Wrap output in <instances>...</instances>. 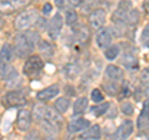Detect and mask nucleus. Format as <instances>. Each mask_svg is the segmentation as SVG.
<instances>
[{
	"instance_id": "nucleus-18",
	"label": "nucleus",
	"mask_w": 149,
	"mask_h": 140,
	"mask_svg": "<svg viewBox=\"0 0 149 140\" xmlns=\"http://www.w3.org/2000/svg\"><path fill=\"white\" fill-rule=\"evenodd\" d=\"M122 63L124 64V67L128 68V69H134V68L138 67V60H137V57L134 55L129 53V52L123 55Z\"/></svg>"
},
{
	"instance_id": "nucleus-12",
	"label": "nucleus",
	"mask_w": 149,
	"mask_h": 140,
	"mask_svg": "<svg viewBox=\"0 0 149 140\" xmlns=\"http://www.w3.org/2000/svg\"><path fill=\"white\" fill-rule=\"evenodd\" d=\"M15 58V49L10 44H4L0 49V62L10 64Z\"/></svg>"
},
{
	"instance_id": "nucleus-5",
	"label": "nucleus",
	"mask_w": 149,
	"mask_h": 140,
	"mask_svg": "<svg viewBox=\"0 0 149 140\" xmlns=\"http://www.w3.org/2000/svg\"><path fill=\"white\" fill-rule=\"evenodd\" d=\"M130 10H132V3L129 0H122L118 4L117 10L114 11L113 16H112V20L117 24H124L127 21V16Z\"/></svg>"
},
{
	"instance_id": "nucleus-34",
	"label": "nucleus",
	"mask_w": 149,
	"mask_h": 140,
	"mask_svg": "<svg viewBox=\"0 0 149 140\" xmlns=\"http://www.w3.org/2000/svg\"><path fill=\"white\" fill-rule=\"evenodd\" d=\"M142 114H146V115H149V98L144 102V104H143V112H142Z\"/></svg>"
},
{
	"instance_id": "nucleus-19",
	"label": "nucleus",
	"mask_w": 149,
	"mask_h": 140,
	"mask_svg": "<svg viewBox=\"0 0 149 140\" xmlns=\"http://www.w3.org/2000/svg\"><path fill=\"white\" fill-rule=\"evenodd\" d=\"M46 109H47V107H45L44 104H35L34 105V110H32V119H35L36 122H41L44 118H45V114H46Z\"/></svg>"
},
{
	"instance_id": "nucleus-4",
	"label": "nucleus",
	"mask_w": 149,
	"mask_h": 140,
	"mask_svg": "<svg viewBox=\"0 0 149 140\" xmlns=\"http://www.w3.org/2000/svg\"><path fill=\"white\" fill-rule=\"evenodd\" d=\"M26 97L21 91L14 89L8 92L3 98V103L8 108H15V107H24L26 104Z\"/></svg>"
},
{
	"instance_id": "nucleus-17",
	"label": "nucleus",
	"mask_w": 149,
	"mask_h": 140,
	"mask_svg": "<svg viewBox=\"0 0 149 140\" xmlns=\"http://www.w3.org/2000/svg\"><path fill=\"white\" fill-rule=\"evenodd\" d=\"M106 74L107 77H109L112 81H119L124 77L123 69H120L118 66H114V64H109L106 68Z\"/></svg>"
},
{
	"instance_id": "nucleus-24",
	"label": "nucleus",
	"mask_w": 149,
	"mask_h": 140,
	"mask_svg": "<svg viewBox=\"0 0 149 140\" xmlns=\"http://www.w3.org/2000/svg\"><path fill=\"white\" fill-rule=\"evenodd\" d=\"M65 19H66V24L72 26L77 22L78 20V15L77 12L73 10V9H68V10H66V16H65Z\"/></svg>"
},
{
	"instance_id": "nucleus-20",
	"label": "nucleus",
	"mask_w": 149,
	"mask_h": 140,
	"mask_svg": "<svg viewBox=\"0 0 149 140\" xmlns=\"http://www.w3.org/2000/svg\"><path fill=\"white\" fill-rule=\"evenodd\" d=\"M88 107V99L86 97H81L73 104V114H82Z\"/></svg>"
},
{
	"instance_id": "nucleus-31",
	"label": "nucleus",
	"mask_w": 149,
	"mask_h": 140,
	"mask_svg": "<svg viewBox=\"0 0 149 140\" xmlns=\"http://www.w3.org/2000/svg\"><path fill=\"white\" fill-rule=\"evenodd\" d=\"M141 40H142V44L144 46H148V47H149V24L144 26V29L142 31Z\"/></svg>"
},
{
	"instance_id": "nucleus-13",
	"label": "nucleus",
	"mask_w": 149,
	"mask_h": 140,
	"mask_svg": "<svg viewBox=\"0 0 149 140\" xmlns=\"http://www.w3.org/2000/svg\"><path fill=\"white\" fill-rule=\"evenodd\" d=\"M58 93H60L58 87L56 85H52L50 87H46V88H44V89H41L39 93H37L36 97L40 102H49L51 99H54Z\"/></svg>"
},
{
	"instance_id": "nucleus-38",
	"label": "nucleus",
	"mask_w": 149,
	"mask_h": 140,
	"mask_svg": "<svg viewBox=\"0 0 149 140\" xmlns=\"http://www.w3.org/2000/svg\"><path fill=\"white\" fill-rule=\"evenodd\" d=\"M144 94H146V96L149 98V83L144 85Z\"/></svg>"
},
{
	"instance_id": "nucleus-11",
	"label": "nucleus",
	"mask_w": 149,
	"mask_h": 140,
	"mask_svg": "<svg viewBox=\"0 0 149 140\" xmlns=\"http://www.w3.org/2000/svg\"><path fill=\"white\" fill-rule=\"evenodd\" d=\"M133 123L130 120H124L116 132V140H127L133 133Z\"/></svg>"
},
{
	"instance_id": "nucleus-2",
	"label": "nucleus",
	"mask_w": 149,
	"mask_h": 140,
	"mask_svg": "<svg viewBox=\"0 0 149 140\" xmlns=\"http://www.w3.org/2000/svg\"><path fill=\"white\" fill-rule=\"evenodd\" d=\"M37 19H39V12H37L36 9H25L24 11H21L16 16L14 25L17 30L25 31L36 24Z\"/></svg>"
},
{
	"instance_id": "nucleus-40",
	"label": "nucleus",
	"mask_w": 149,
	"mask_h": 140,
	"mask_svg": "<svg viewBox=\"0 0 149 140\" xmlns=\"http://www.w3.org/2000/svg\"><path fill=\"white\" fill-rule=\"evenodd\" d=\"M42 140H56V139H54L52 137H47V138H45V139H42Z\"/></svg>"
},
{
	"instance_id": "nucleus-25",
	"label": "nucleus",
	"mask_w": 149,
	"mask_h": 140,
	"mask_svg": "<svg viewBox=\"0 0 149 140\" xmlns=\"http://www.w3.org/2000/svg\"><path fill=\"white\" fill-rule=\"evenodd\" d=\"M139 21V12H138V10L137 9H132V10L129 11V14H128V16H127V24L128 25H136L137 22Z\"/></svg>"
},
{
	"instance_id": "nucleus-3",
	"label": "nucleus",
	"mask_w": 149,
	"mask_h": 140,
	"mask_svg": "<svg viewBox=\"0 0 149 140\" xmlns=\"http://www.w3.org/2000/svg\"><path fill=\"white\" fill-rule=\"evenodd\" d=\"M44 68V61L39 55H31L26 58V61L22 66V72L27 77L37 76Z\"/></svg>"
},
{
	"instance_id": "nucleus-26",
	"label": "nucleus",
	"mask_w": 149,
	"mask_h": 140,
	"mask_svg": "<svg viewBox=\"0 0 149 140\" xmlns=\"http://www.w3.org/2000/svg\"><path fill=\"white\" fill-rule=\"evenodd\" d=\"M63 72L66 73V76L72 78V77H76L78 72H80V69H78V66L77 64H67L66 67L63 68Z\"/></svg>"
},
{
	"instance_id": "nucleus-27",
	"label": "nucleus",
	"mask_w": 149,
	"mask_h": 140,
	"mask_svg": "<svg viewBox=\"0 0 149 140\" xmlns=\"http://www.w3.org/2000/svg\"><path fill=\"white\" fill-rule=\"evenodd\" d=\"M109 108V103H103V104H100V105H95L92 108V114H95L97 116L100 115H103L107 110Z\"/></svg>"
},
{
	"instance_id": "nucleus-33",
	"label": "nucleus",
	"mask_w": 149,
	"mask_h": 140,
	"mask_svg": "<svg viewBox=\"0 0 149 140\" xmlns=\"http://www.w3.org/2000/svg\"><path fill=\"white\" fill-rule=\"evenodd\" d=\"M141 79H142V82L144 83V85L149 83V67H147V68L142 72V74H141Z\"/></svg>"
},
{
	"instance_id": "nucleus-30",
	"label": "nucleus",
	"mask_w": 149,
	"mask_h": 140,
	"mask_svg": "<svg viewBox=\"0 0 149 140\" xmlns=\"http://www.w3.org/2000/svg\"><path fill=\"white\" fill-rule=\"evenodd\" d=\"M91 99L95 102V103H101V102L103 100V94H102L101 89L95 88V89L92 91V93H91Z\"/></svg>"
},
{
	"instance_id": "nucleus-9",
	"label": "nucleus",
	"mask_w": 149,
	"mask_h": 140,
	"mask_svg": "<svg viewBox=\"0 0 149 140\" xmlns=\"http://www.w3.org/2000/svg\"><path fill=\"white\" fill-rule=\"evenodd\" d=\"M63 26V19L61 16V14H55V16L51 19L50 24H49V35L51 39L56 40L60 35V32L62 30Z\"/></svg>"
},
{
	"instance_id": "nucleus-39",
	"label": "nucleus",
	"mask_w": 149,
	"mask_h": 140,
	"mask_svg": "<svg viewBox=\"0 0 149 140\" xmlns=\"http://www.w3.org/2000/svg\"><path fill=\"white\" fill-rule=\"evenodd\" d=\"M143 8L149 12V0H146V1L143 3Z\"/></svg>"
},
{
	"instance_id": "nucleus-37",
	"label": "nucleus",
	"mask_w": 149,
	"mask_h": 140,
	"mask_svg": "<svg viewBox=\"0 0 149 140\" xmlns=\"http://www.w3.org/2000/svg\"><path fill=\"white\" fill-rule=\"evenodd\" d=\"M55 4L57 5L58 8H63L65 5V0H55Z\"/></svg>"
},
{
	"instance_id": "nucleus-22",
	"label": "nucleus",
	"mask_w": 149,
	"mask_h": 140,
	"mask_svg": "<svg viewBox=\"0 0 149 140\" xmlns=\"http://www.w3.org/2000/svg\"><path fill=\"white\" fill-rule=\"evenodd\" d=\"M39 50L41 51V53L45 55V57H51L54 55V47L50 45V42L45 40H40L39 41Z\"/></svg>"
},
{
	"instance_id": "nucleus-15",
	"label": "nucleus",
	"mask_w": 149,
	"mask_h": 140,
	"mask_svg": "<svg viewBox=\"0 0 149 140\" xmlns=\"http://www.w3.org/2000/svg\"><path fill=\"white\" fill-rule=\"evenodd\" d=\"M101 135H102V132H101L100 125L95 124L83 132V134L81 135V139H83V140H100Z\"/></svg>"
},
{
	"instance_id": "nucleus-36",
	"label": "nucleus",
	"mask_w": 149,
	"mask_h": 140,
	"mask_svg": "<svg viewBox=\"0 0 149 140\" xmlns=\"http://www.w3.org/2000/svg\"><path fill=\"white\" fill-rule=\"evenodd\" d=\"M68 1H70V4H71L72 6L77 8V6H81L82 4L86 1V0H68Z\"/></svg>"
},
{
	"instance_id": "nucleus-28",
	"label": "nucleus",
	"mask_w": 149,
	"mask_h": 140,
	"mask_svg": "<svg viewBox=\"0 0 149 140\" xmlns=\"http://www.w3.org/2000/svg\"><path fill=\"white\" fill-rule=\"evenodd\" d=\"M138 128L141 130L149 129V115L141 114V116L138 118Z\"/></svg>"
},
{
	"instance_id": "nucleus-7",
	"label": "nucleus",
	"mask_w": 149,
	"mask_h": 140,
	"mask_svg": "<svg viewBox=\"0 0 149 140\" xmlns=\"http://www.w3.org/2000/svg\"><path fill=\"white\" fill-rule=\"evenodd\" d=\"M32 123V115L29 109H20L16 115V125L20 132H29Z\"/></svg>"
},
{
	"instance_id": "nucleus-29",
	"label": "nucleus",
	"mask_w": 149,
	"mask_h": 140,
	"mask_svg": "<svg viewBox=\"0 0 149 140\" xmlns=\"http://www.w3.org/2000/svg\"><path fill=\"white\" fill-rule=\"evenodd\" d=\"M120 109H122V113L124 115H132L134 108H133V104L130 102H123L122 105H120Z\"/></svg>"
},
{
	"instance_id": "nucleus-14",
	"label": "nucleus",
	"mask_w": 149,
	"mask_h": 140,
	"mask_svg": "<svg viewBox=\"0 0 149 140\" xmlns=\"http://www.w3.org/2000/svg\"><path fill=\"white\" fill-rule=\"evenodd\" d=\"M90 127V122L85 118H74L68 123V132L70 133H80Z\"/></svg>"
},
{
	"instance_id": "nucleus-32",
	"label": "nucleus",
	"mask_w": 149,
	"mask_h": 140,
	"mask_svg": "<svg viewBox=\"0 0 149 140\" xmlns=\"http://www.w3.org/2000/svg\"><path fill=\"white\" fill-rule=\"evenodd\" d=\"M24 140H42V138L40 137V134L37 132H29L25 135Z\"/></svg>"
},
{
	"instance_id": "nucleus-6",
	"label": "nucleus",
	"mask_w": 149,
	"mask_h": 140,
	"mask_svg": "<svg viewBox=\"0 0 149 140\" xmlns=\"http://www.w3.org/2000/svg\"><path fill=\"white\" fill-rule=\"evenodd\" d=\"M32 3V0H0V12L11 14L16 9L25 8Z\"/></svg>"
},
{
	"instance_id": "nucleus-35",
	"label": "nucleus",
	"mask_w": 149,
	"mask_h": 140,
	"mask_svg": "<svg viewBox=\"0 0 149 140\" xmlns=\"http://www.w3.org/2000/svg\"><path fill=\"white\" fill-rule=\"evenodd\" d=\"M51 10H52V5L49 4V3H46L45 5H44V8H42V12L45 14V15H47V14L51 12Z\"/></svg>"
},
{
	"instance_id": "nucleus-1",
	"label": "nucleus",
	"mask_w": 149,
	"mask_h": 140,
	"mask_svg": "<svg viewBox=\"0 0 149 140\" xmlns=\"http://www.w3.org/2000/svg\"><path fill=\"white\" fill-rule=\"evenodd\" d=\"M40 41V35L37 31L25 30L15 36V53L20 57L29 56Z\"/></svg>"
},
{
	"instance_id": "nucleus-16",
	"label": "nucleus",
	"mask_w": 149,
	"mask_h": 140,
	"mask_svg": "<svg viewBox=\"0 0 149 140\" xmlns=\"http://www.w3.org/2000/svg\"><path fill=\"white\" fill-rule=\"evenodd\" d=\"M46 120H49L52 124H55L56 127H61L62 124V116H61V113H58L57 110L55 108H51V107H47V109H46V114H45V118Z\"/></svg>"
},
{
	"instance_id": "nucleus-41",
	"label": "nucleus",
	"mask_w": 149,
	"mask_h": 140,
	"mask_svg": "<svg viewBox=\"0 0 149 140\" xmlns=\"http://www.w3.org/2000/svg\"><path fill=\"white\" fill-rule=\"evenodd\" d=\"M3 27V19H1V16H0V29Z\"/></svg>"
},
{
	"instance_id": "nucleus-21",
	"label": "nucleus",
	"mask_w": 149,
	"mask_h": 140,
	"mask_svg": "<svg viewBox=\"0 0 149 140\" xmlns=\"http://www.w3.org/2000/svg\"><path fill=\"white\" fill-rule=\"evenodd\" d=\"M55 108L58 113H66L67 109L70 108V99L66 97H61L55 102Z\"/></svg>"
},
{
	"instance_id": "nucleus-8",
	"label": "nucleus",
	"mask_w": 149,
	"mask_h": 140,
	"mask_svg": "<svg viewBox=\"0 0 149 140\" xmlns=\"http://www.w3.org/2000/svg\"><path fill=\"white\" fill-rule=\"evenodd\" d=\"M106 21V11L103 9H93V11L90 14V17H88V22H90V26L93 30H98L103 26Z\"/></svg>"
},
{
	"instance_id": "nucleus-23",
	"label": "nucleus",
	"mask_w": 149,
	"mask_h": 140,
	"mask_svg": "<svg viewBox=\"0 0 149 140\" xmlns=\"http://www.w3.org/2000/svg\"><path fill=\"white\" fill-rule=\"evenodd\" d=\"M104 56L107 60H109V61H112V60H114L116 57L118 56L119 53V46L118 45H114V46H108L107 49H104Z\"/></svg>"
},
{
	"instance_id": "nucleus-10",
	"label": "nucleus",
	"mask_w": 149,
	"mask_h": 140,
	"mask_svg": "<svg viewBox=\"0 0 149 140\" xmlns=\"http://www.w3.org/2000/svg\"><path fill=\"white\" fill-rule=\"evenodd\" d=\"M112 42V35L108 29H98L96 35V44L100 49H107Z\"/></svg>"
}]
</instances>
